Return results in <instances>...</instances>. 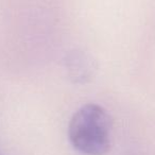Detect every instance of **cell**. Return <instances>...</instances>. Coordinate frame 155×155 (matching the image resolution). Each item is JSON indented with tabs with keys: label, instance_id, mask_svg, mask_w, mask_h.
I'll list each match as a JSON object with an SVG mask.
<instances>
[{
	"label": "cell",
	"instance_id": "1",
	"mask_svg": "<svg viewBox=\"0 0 155 155\" xmlns=\"http://www.w3.org/2000/svg\"><path fill=\"white\" fill-rule=\"evenodd\" d=\"M112 118L101 105L89 103L73 114L68 125L70 143L85 155H105L110 149Z\"/></svg>",
	"mask_w": 155,
	"mask_h": 155
},
{
	"label": "cell",
	"instance_id": "2",
	"mask_svg": "<svg viewBox=\"0 0 155 155\" xmlns=\"http://www.w3.org/2000/svg\"><path fill=\"white\" fill-rule=\"evenodd\" d=\"M65 67L69 79L77 84L89 82L96 71L95 61L89 54L81 50H73L67 54Z\"/></svg>",
	"mask_w": 155,
	"mask_h": 155
}]
</instances>
